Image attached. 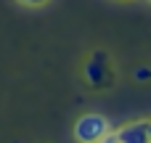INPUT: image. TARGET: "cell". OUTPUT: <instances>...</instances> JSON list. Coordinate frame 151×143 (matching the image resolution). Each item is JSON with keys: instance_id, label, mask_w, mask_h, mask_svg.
I'll return each instance as SVG.
<instances>
[{"instance_id": "obj_1", "label": "cell", "mask_w": 151, "mask_h": 143, "mask_svg": "<svg viewBox=\"0 0 151 143\" xmlns=\"http://www.w3.org/2000/svg\"><path fill=\"white\" fill-rule=\"evenodd\" d=\"M111 133V122L101 114H82L74 125V138L80 143H96Z\"/></svg>"}, {"instance_id": "obj_2", "label": "cell", "mask_w": 151, "mask_h": 143, "mask_svg": "<svg viewBox=\"0 0 151 143\" xmlns=\"http://www.w3.org/2000/svg\"><path fill=\"white\" fill-rule=\"evenodd\" d=\"M85 80L88 85L93 88H106L111 85V58L104 53V50H96L88 64H85Z\"/></svg>"}, {"instance_id": "obj_3", "label": "cell", "mask_w": 151, "mask_h": 143, "mask_svg": "<svg viewBox=\"0 0 151 143\" xmlns=\"http://www.w3.org/2000/svg\"><path fill=\"white\" fill-rule=\"evenodd\" d=\"M114 138L119 143H146L149 141V130H146V122H133V125H125L114 133Z\"/></svg>"}, {"instance_id": "obj_4", "label": "cell", "mask_w": 151, "mask_h": 143, "mask_svg": "<svg viewBox=\"0 0 151 143\" xmlns=\"http://www.w3.org/2000/svg\"><path fill=\"white\" fill-rule=\"evenodd\" d=\"M151 77V69L149 66H141V69H135V80H141V82H146Z\"/></svg>"}, {"instance_id": "obj_5", "label": "cell", "mask_w": 151, "mask_h": 143, "mask_svg": "<svg viewBox=\"0 0 151 143\" xmlns=\"http://www.w3.org/2000/svg\"><path fill=\"white\" fill-rule=\"evenodd\" d=\"M96 143H119L117 138H114V133H109L106 138H101V141H96Z\"/></svg>"}, {"instance_id": "obj_6", "label": "cell", "mask_w": 151, "mask_h": 143, "mask_svg": "<svg viewBox=\"0 0 151 143\" xmlns=\"http://www.w3.org/2000/svg\"><path fill=\"white\" fill-rule=\"evenodd\" d=\"M19 3H24V5H42L45 0H19Z\"/></svg>"}, {"instance_id": "obj_7", "label": "cell", "mask_w": 151, "mask_h": 143, "mask_svg": "<svg viewBox=\"0 0 151 143\" xmlns=\"http://www.w3.org/2000/svg\"><path fill=\"white\" fill-rule=\"evenodd\" d=\"M146 130H149V141H151V122H146Z\"/></svg>"}, {"instance_id": "obj_8", "label": "cell", "mask_w": 151, "mask_h": 143, "mask_svg": "<svg viewBox=\"0 0 151 143\" xmlns=\"http://www.w3.org/2000/svg\"><path fill=\"white\" fill-rule=\"evenodd\" d=\"M149 3H151V0H149Z\"/></svg>"}]
</instances>
